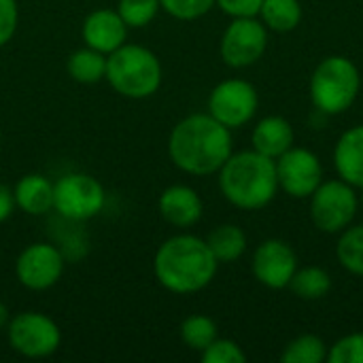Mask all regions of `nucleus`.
I'll return each instance as SVG.
<instances>
[{
    "instance_id": "f257e3e1",
    "label": "nucleus",
    "mask_w": 363,
    "mask_h": 363,
    "mask_svg": "<svg viewBox=\"0 0 363 363\" xmlns=\"http://www.w3.org/2000/svg\"><path fill=\"white\" fill-rule=\"evenodd\" d=\"M232 153V130L219 123L211 113L187 115L172 128L168 138V155L172 164L194 177L219 172Z\"/></svg>"
},
{
    "instance_id": "f03ea898",
    "label": "nucleus",
    "mask_w": 363,
    "mask_h": 363,
    "mask_svg": "<svg viewBox=\"0 0 363 363\" xmlns=\"http://www.w3.org/2000/svg\"><path fill=\"white\" fill-rule=\"evenodd\" d=\"M219 262L204 238L194 234H177L160 245L153 257V274L157 283L177 296H189L206 289Z\"/></svg>"
},
{
    "instance_id": "7ed1b4c3",
    "label": "nucleus",
    "mask_w": 363,
    "mask_h": 363,
    "mask_svg": "<svg viewBox=\"0 0 363 363\" xmlns=\"http://www.w3.org/2000/svg\"><path fill=\"white\" fill-rule=\"evenodd\" d=\"M217 174L223 198L240 211H259L279 194L277 162L255 149L232 153Z\"/></svg>"
},
{
    "instance_id": "20e7f679",
    "label": "nucleus",
    "mask_w": 363,
    "mask_h": 363,
    "mask_svg": "<svg viewBox=\"0 0 363 363\" xmlns=\"http://www.w3.org/2000/svg\"><path fill=\"white\" fill-rule=\"evenodd\" d=\"M104 79L119 96L143 100L160 89L162 64L151 49L123 43L119 49L106 55Z\"/></svg>"
},
{
    "instance_id": "39448f33",
    "label": "nucleus",
    "mask_w": 363,
    "mask_h": 363,
    "mask_svg": "<svg viewBox=\"0 0 363 363\" xmlns=\"http://www.w3.org/2000/svg\"><path fill=\"white\" fill-rule=\"evenodd\" d=\"M362 89V74L359 68L345 55H330L323 57L308 83L311 100L315 108L323 115H342L347 113Z\"/></svg>"
},
{
    "instance_id": "423d86ee",
    "label": "nucleus",
    "mask_w": 363,
    "mask_h": 363,
    "mask_svg": "<svg viewBox=\"0 0 363 363\" xmlns=\"http://www.w3.org/2000/svg\"><path fill=\"white\" fill-rule=\"evenodd\" d=\"M311 200V221L323 234L345 232L357 217L359 194L357 187L349 185L342 179L323 181Z\"/></svg>"
},
{
    "instance_id": "0eeeda50",
    "label": "nucleus",
    "mask_w": 363,
    "mask_h": 363,
    "mask_svg": "<svg viewBox=\"0 0 363 363\" xmlns=\"http://www.w3.org/2000/svg\"><path fill=\"white\" fill-rule=\"evenodd\" d=\"M106 194L98 179L70 172L53 183V211L68 221H89L104 208Z\"/></svg>"
},
{
    "instance_id": "6e6552de",
    "label": "nucleus",
    "mask_w": 363,
    "mask_h": 363,
    "mask_svg": "<svg viewBox=\"0 0 363 363\" xmlns=\"http://www.w3.org/2000/svg\"><path fill=\"white\" fill-rule=\"evenodd\" d=\"M6 340L15 353L28 359H45L60 349L62 332L51 317L26 311L9 321Z\"/></svg>"
},
{
    "instance_id": "1a4fd4ad",
    "label": "nucleus",
    "mask_w": 363,
    "mask_h": 363,
    "mask_svg": "<svg viewBox=\"0 0 363 363\" xmlns=\"http://www.w3.org/2000/svg\"><path fill=\"white\" fill-rule=\"evenodd\" d=\"M268 28L259 17H232L221 34L219 53L230 68H247L259 62L268 49Z\"/></svg>"
},
{
    "instance_id": "9d476101",
    "label": "nucleus",
    "mask_w": 363,
    "mask_h": 363,
    "mask_svg": "<svg viewBox=\"0 0 363 363\" xmlns=\"http://www.w3.org/2000/svg\"><path fill=\"white\" fill-rule=\"evenodd\" d=\"M259 106V96L247 79H225L208 96V113L230 130L247 125Z\"/></svg>"
},
{
    "instance_id": "9b49d317",
    "label": "nucleus",
    "mask_w": 363,
    "mask_h": 363,
    "mask_svg": "<svg viewBox=\"0 0 363 363\" xmlns=\"http://www.w3.org/2000/svg\"><path fill=\"white\" fill-rule=\"evenodd\" d=\"M277 162V179L279 189H283L289 198L308 200L315 189L323 183V164L319 155L306 147H291Z\"/></svg>"
},
{
    "instance_id": "f8f14e48",
    "label": "nucleus",
    "mask_w": 363,
    "mask_h": 363,
    "mask_svg": "<svg viewBox=\"0 0 363 363\" xmlns=\"http://www.w3.org/2000/svg\"><path fill=\"white\" fill-rule=\"evenodd\" d=\"M64 268L66 257L51 242L28 245L15 262L17 281L30 291H45L57 285L64 274Z\"/></svg>"
},
{
    "instance_id": "ddd939ff",
    "label": "nucleus",
    "mask_w": 363,
    "mask_h": 363,
    "mask_svg": "<svg viewBox=\"0 0 363 363\" xmlns=\"http://www.w3.org/2000/svg\"><path fill=\"white\" fill-rule=\"evenodd\" d=\"M298 268L300 266L294 247L281 238H268L259 242L251 259L253 277L268 289L289 287Z\"/></svg>"
},
{
    "instance_id": "4468645a",
    "label": "nucleus",
    "mask_w": 363,
    "mask_h": 363,
    "mask_svg": "<svg viewBox=\"0 0 363 363\" xmlns=\"http://www.w3.org/2000/svg\"><path fill=\"white\" fill-rule=\"evenodd\" d=\"M83 43L104 55L119 49L128 38V26L121 15L113 9H98L91 11L81 28Z\"/></svg>"
},
{
    "instance_id": "2eb2a0df",
    "label": "nucleus",
    "mask_w": 363,
    "mask_h": 363,
    "mask_svg": "<svg viewBox=\"0 0 363 363\" xmlns=\"http://www.w3.org/2000/svg\"><path fill=\"white\" fill-rule=\"evenodd\" d=\"M160 215L166 223L174 228H191L202 219L204 204L194 187L170 185L160 196Z\"/></svg>"
},
{
    "instance_id": "dca6fc26",
    "label": "nucleus",
    "mask_w": 363,
    "mask_h": 363,
    "mask_svg": "<svg viewBox=\"0 0 363 363\" xmlns=\"http://www.w3.org/2000/svg\"><path fill=\"white\" fill-rule=\"evenodd\" d=\"M334 168L338 179L349 185L363 187V123L345 130L334 147Z\"/></svg>"
},
{
    "instance_id": "f3484780",
    "label": "nucleus",
    "mask_w": 363,
    "mask_h": 363,
    "mask_svg": "<svg viewBox=\"0 0 363 363\" xmlns=\"http://www.w3.org/2000/svg\"><path fill=\"white\" fill-rule=\"evenodd\" d=\"M251 143L253 149L277 160L285 151H289L296 143V130L294 125L281 117V115H268L259 119L251 132Z\"/></svg>"
},
{
    "instance_id": "a211bd4d",
    "label": "nucleus",
    "mask_w": 363,
    "mask_h": 363,
    "mask_svg": "<svg viewBox=\"0 0 363 363\" xmlns=\"http://www.w3.org/2000/svg\"><path fill=\"white\" fill-rule=\"evenodd\" d=\"M15 206L32 217L47 215L53 208V183L43 174H26L13 187Z\"/></svg>"
},
{
    "instance_id": "6ab92c4d",
    "label": "nucleus",
    "mask_w": 363,
    "mask_h": 363,
    "mask_svg": "<svg viewBox=\"0 0 363 363\" xmlns=\"http://www.w3.org/2000/svg\"><path fill=\"white\" fill-rule=\"evenodd\" d=\"M208 249L213 251L215 259L219 264H232L240 259L247 251V234L240 225L234 223H223L217 225L208 238H206Z\"/></svg>"
},
{
    "instance_id": "aec40b11",
    "label": "nucleus",
    "mask_w": 363,
    "mask_h": 363,
    "mask_svg": "<svg viewBox=\"0 0 363 363\" xmlns=\"http://www.w3.org/2000/svg\"><path fill=\"white\" fill-rule=\"evenodd\" d=\"M257 17L262 23L279 34L291 32L302 21V4L300 0H264Z\"/></svg>"
},
{
    "instance_id": "412c9836",
    "label": "nucleus",
    "mask_w": 363,
    "mask_h": 363,
    "mask_svg": "<svg viewBox=\"0 0 363 363\" xmlns=\"http://www.w3.org/2000/svg\"><path fill=\"white\" fill-rule=\"evenodd\" d=\"M66 68L77 83L91 85L106 77V55L85 45L83 49L72 51L66 62Z\"/></svg>"
},
{
    "instance_id": "4be33fe9",
    "label": "nucleus",
    "mask_w": 363,
    "mask_h": 363,
    "mask_svg": "<svg viewBox=\"0 0 363 363\" xmlns=\"http://www.w3.org/2000/svg\"><path fill=\"white\" fill-rule=\"evenodd\" d=\"M289 289L294 291V296L306 302L323 300L332 291V277L321 266H304L296 270Z\"/></svg>"
},
{
    "instance_id": "5701e85b",
    "label": "nucleus",
    "mask_w": 363,
    "mask_h": 363,
    "mask_svg": "<svg viewBox=\"0 0 363 363\" xmlns=\"http://www.w3.org/2000/svg\"><path fill=\"white\" fill-rule=\"evenodd\" d=\"M338 236L340 238L336 242V257L340 266L355 277H363V223H351Z\"/></svg>"
},
{
    "instance_id": "b1692460",
    "label": "nucleus",
    "mask_w": 363,
    "mask_h": 363,
    "mask_svg": "<svg viewBox=\"0 0 363 363\" xmlns=\"http://www.w3.org/2000/svg\"><path fill=\"white\" fill-rule=\"evenodd\" d=\"M328 345L321 336L302 334L294 338L281 353L283 363H323L328 359Z\"/></svg>"
},
{
    "instance_id": "393cba45",
    "label": "nucleus",
    "mask_w": 363,
    "mask_h": 363,
    "mask_svg": "<svg viewBox=\"0 0 363 363\" xmlns=\"http://www.w3.org/2000/svg\"><path fill=\"white\" fill-rule=\"evenodd\" d=\"M217 338H219L217 323L206 315H191L181 323V340L191 351L202 353Z\"/></svg>"
},
{
    "instance_id": "a878e982",
    "label": "nucleus",
    "mask_w": 363,
    "mask_h": 363,
    "mask_svg": "<svg viewBox=\"0 0 363 363\" xmlns=\"http://www.w3.org/2000/svg\"><path fill=\"white\" fill-rule=\"evenodd\" d=\"M162 11L160 0H119L117 13L128 28H145Z\"/></svg>"
},
{
    "instance_id": "bb28decb",
    "label": "nucleus",
    "mask_w": 363,
    "mask_h": 363,
    "mask_svg": "<svg viewBox=\"0 0 363 363\" xmlns=\"http://www.w3.org/2000/svg\"><path fill=\"white\" fill-rule=\"evenodd\" d=\"M160 6L179 21H194L211 13L215 0H160Z\"/></svg>"
},
{
    "instance_id": "cd10ccee",
    "label": "nucleus",
    "mask_w": 363,
    "mask_h": 363,
    "mask_svg": "<svg viewBox=\"0 0 363 363\" xmlns=\"http://www.w3.org/2000/svg\"><path fill=\"white\" fill-rule=\"evenodd\" d=\"M202 362L204 363H245L247 362V353L242 351V347L230 338H217L213 340L202 353Z\"/></svg>"
},
{
    "instance_id": "c85d7f7f",
    "label": "nucleus",
    "mask_w": 363,
    "mask_h": 363,
    "mask_svg": "<svg viewBox=\"0 0 363 363\" xmlns=\"http://www.w3.org/2000/svg\"><path fill=\"white\" fill-rule=\"evenodd\" d=\"M328 362L332 363H363V332L347 334L328 351Z\"/></svg>"
},
{
    "instance_id": "c756f323",
    "label": "nucleus",
    "mask_w": 363,
    "mask_h": 363,
    "mask_svg": "<svg viewBox=\"0 0 363 363\" xmlns=\"http://www.w3.org/2000/svg\"><path fill=\"white\" fill-rule=\"evenodd\" d=\"M19 9L17 0H0V47H4L17 32Z\"/></svg>"
},
{
    "instance_id": "7c9ffc66",
    "label": "nucleus",
    "mask_w": 363,
    "mask_h": 363,
    "mask_svg": "<svg viewBox=\"0 0 363 363\" xmlns=\"http://www.w3.org/2000/svg\"><path fill=\"white\" fill-rule=\"evenodd\" d=\"M262 2L264 0H215V6L230 17H257Z\"/></svg>"
},
{
    "instance_id": "2f4dec72",
    "label": "nucleus",
    "mask_w": 363,
    "mask_h": 363,
    "mask_svg": "<svg viewBox=\"0 0 363 363\" xmlns=\"http://www.w3.org/2000/svg\"><path fill=\"white\" fill-rule=\"evenodd\" d=\"M15 211V196L13 189H9L6 185H0V223H4Z\"/></svg>"
},
{
    "instance_id": "473e14b6",
    "label": "nucleus",
    "mask_w": 363,
    "mask_h": 363,
    "mask_svg": "<svg viewBox=\"0 0 363 363\" xmlns=\"http://www.w3.org/2000/svg\"><path fill=\"white\" fill-rule=\"evenodd\" d=\"M9 321H11V317H9V308L0 302V330H4V328L9 325Z\"/></svg>"
},
{
    "instance_id": "72a5a7b5",
    "label": "nucleus",
    "mask_w": 363,
    "mask_h": 363,
    "mask_svg": "<svg viewBox=\"0 0 363 363\" xmlns=\"http://www.w3.org/2000/svg\"><path fill=\"white\" fill-rule=\"evenodd\" d=\"M359 208H363V187L359 189Z\"/></svg>"
},
{
    "instance_id": "f704fd0d",
    "label": "nucleus",
    "mask_w": 363,
    "mask_h": 363,
    "mask_svg": "<svg viewBox=\"0 0 363 363\" xmlns=\"http://www.w3.org/2000/svg\"><path fill=\"white\" fill-rule=\"evenodd\" d=\"M0 138H2V136H0Z\"/></svg>"
}]
</instances>
